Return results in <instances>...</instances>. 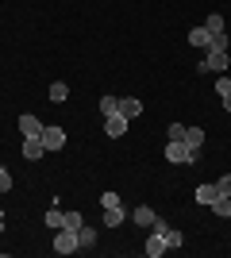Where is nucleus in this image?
<instances>
[{
    "instance_id": "nucleus-1",
    "label": "nucleus",
    "mask_w": 231,
    "mask_h": 258,
    "mask_svg": "<svg viewBox=\"0 0 231 258\" xmlns=\"http://www.w3.org/2000/svg\"><path fill=\"white\" fill-rule=\"evenodd\" d=\"M227 66H231V54L227 50H208V58H204V62H197V70L200 74H227Z\"/></svg>"
},
{
    "instance_id": "nucleus-2",
    "label": "nucleus",
    "mask_w": 231,
    "mask_h": 258,
    "mask_svg": "<svg viewBox=\"0 0 231 258\" xmlns=\"http://www.w3.org/2000/svg\"><path fill=\"white\" fill-rule=\"evenodd\" d=\"M166 162H174V166H189V162H197V151H189L181 139H177V143L170 139V143H166Z\"/></svg>"
},
{
    "instance_id": "nucleus-3",
    "label": "nucleus",
    "mask_w": 231,
    "mask_h": 258,
    "mask_svg": "<svg viewBox=\"0 0 231 258\" xmlns=\"http://www.w3.org/2000/svg\"><path fill=\"white\" fill-rule=\"evenodd\" d=\"M54 250H58V254H73V250H81V243H77V231H69V227L54 231Z\"/></svg>"
},
{
    "instance_id": "nucleus-4",
    "label": "nucleus",
    "mask_w": 231,
    "mask_h": 258,
    "mask_svg": "<svg viewBox=\"0 0 231 258\" xmlns=\"http://www.w3.org/2000/svg\"><path fill=\"white\" fill-rule=\"evenodd\" d=\"M43 147H46V154L62 151V147H66V131L54 127V123H46V127H43Z\"/></svg>"
},
{
    "instance_id": "nucleus-5",
    "label": "nucleus",
    "mask_w": 231,
    "mask_h": 258,
    "mask_svg": "<svg viewBox=\"0 0 231 258\" xmlns=\"http://www.w3.org/2000/svg\"><path fill=\"white\" fill-rule=\"evenodd\" d=\"M43 127H46V123H43L39 116H27V112L20 116V131H23V139H43Z\"/></svg>"
},
{
    "instance_id": "nucleus-6",
    "label": "nucleus",
    "mask_w": 231,
    "mask_h": 258,
    "mask_svg": "<svg viewBox=\"0 0 231 258\" xmlns=\"http://www.w3.org/2000/svg\"><path fill=\"white\" fill-rule=\"evenodd\" d=\"M127 123H131V119H123L120 112H112V116H104V135L120 139V135H127Z\"/></svg>"
},
{
    "instance_id": "nucleus-7",
    "label": "nucleus",
    "mask_w": 231,
    "mask_h": 258,
    "mask_svg": "<svg viewBox=\"0 0 231 258\" xmlns=\"http://www.w3.org/2000/svg\"><path fill=\"white\" fill-rule=\"evenodd\" d=\"M131 220H135V224H139V227H154V220H158V212H154L150 205H139V208H135V212H131Z\"/></svg>"
},
{
    "instance_id": "nucleus-8",
    "label": "nucleus",
    "mask_w": 231,
    "mask_h": 258,
    "mask_svg": "<svg viewBox=\"0 0 231 258\" xmlns=\"http://www.w3.org/2000/svg\"><path fill=\"white\" fill-rule=\"evenodd\" d=\"M43 154H46L43 139H23V158H27V162H39Z\"/></svg>"
},
{
    "instance_id": "nucleus-9",
    "label": "nucleus",
    "mask_w": 231,
    "mask_h": 258,
    "mask_svg": "<svg viewBox=\"0 0 231 258\" xmlns=\"http://www.w3.org/2000/svg\"><path fill=\"white\" fill-rule=\"evenodd\" d=\"M43 224L50 227V231H62V227H66V212H58V201L50 205V212L43 216Z\"/></svg>"
},
{
    "instance_id": "nucleus-10",
    "label": "nucleus",
    "mask_w": 231,
    "mask_h": 258,
    "mask_svg": "<svg viewBox=\"0 0 231 258\" xmlns=\"http://www.w3.org/2000/svg\"><path fill=\"white\" fill-rule=\"evenodd\" d=\"M181 143H185L189 151H197V154H200V147H204V131H200V127H185Z\"/></svg>"
},
{
    "instance_id": "nucleus-11",
    "label": "nucleus",
    "mask_w": 231,
    "mask_h": 258,
    "mask_svg": "<svg viewBox=\"0 0 231 258\" xmlns=\"http://www.w3.org/2000/svg\"><path fill=\"white\" fill-rule=\"evenodd\" d=\"M100 220H104V227H120L123 220H127V212H123V205H116V208H104Z\"/></svg>"
},
{
    "instance_id": "nucleus-12",
    "label": "nucleus",
    "mask_w": 231,
    "mask_h": 258,
    "mask_svg": "<svg viewBox=\"0 0 231 258\" xmlns=\"http://www.w3.org/2000/svg\"><path fill=\"white\" fill-rule=\"evenodd\" d=\"M139 112H143V104H139L135 97H120V116L123 119H135Z\"/></svg>"
},
{
    "instance_id": "nucleus-13",
    "label": "nucleus",
    "mask_w": 231,
    "mask_h": 258,
    "mask_svg": "<svg viewBox=\"0 0 231 258\" xmlns=\"http://www.w3.org/2000/svg\"><path fill=\"white\" fill-rule=\"evenodd\" d=\"M143 250H146V258H158V254H166L170 247H166V239L158 235V231H154V235L146 239V247H143Z\"/></svg>"
},
{
    "instance_id": "nucleus-14",
    "label": "nucleus",
    "mask_w": 231,
    "mask_h": 258,
    "mask_svg": "<svg viewBox=\"0 0 231 258\" xmlns=\"http://www.w3.org/2000/svg\"><path fill=\"white\" fill-rule=\"evenodd\" d=\"M77 243H81V250H89V247H97V227H89V224H81V227H77Z\"/></svg>"
},
{
    "instance_id": "nucleus-15",
    "label": "nucleus",
    "mask_w": 231,
    "mask_h": 258,
    "mask_svg": "<svg viewBox=\"0 0 231 258\" xmlns=\"http://www.w3.org/2000/svg\"><path fill=\"white\" fill-rule=\"evenodd\" d=\"M208 208H212L216 216H220V220H231V197H223V193H220V197H216V201H212Z\"/></svg>"
},
{
    "instance_id": "nucleus-16",
    "label": "nucleus",
    "mask_w": 231,
    "mask_h": 258,
    "mask_svg": "<svg viewBox=\"0 0 231 258\" xmlns=\"http://www.w3.org/2000/svg\"><path fill=\"white\" fill-rule=\"evenodd\" d=\"M112 112H120V97H116V93H104V97H100V116H112Z\"/></svg>"
},
{
    "instance_id": "nucleus-17",
    "label": "nucleus",
    "mask_w": 231,
    "mask_h": 258,
    "mask_svg": "<svg viewBox=\"0 0 231 258\" xmlns=\"http://www.w3.org/2000/svg\"><path fill=\"white\" fill-rule=\"evenodd\" d=\"M216 197H220V189H216V185H197V205H212Z\"/></svg>"
},
{
    "instance_id": "nucleus-18",
    "label": "nucleus",
    "mask_w": 231,
    "mask_h": 258,
    "mask_svg": "<svg viewBox=\"0 0 231 258\" xmlns=\"http://www.w3.org/2000/svg\"><path fill=\"white\" fill-rule=\"evenodd\" d=\"M189 43H193V46H200V50H208V31H204V23L189 31Z\"/></svg>"
},
{
    "instance_id": "nucleus-19",
    "label": "nucleus",
    "mask_w": 231,
    "mask_h": 258,
    "mask_svg": "<svg viewBox=\"0 0 231 258\" xmlns=\"http://www.w3.org/2000/svg\"><path fill=\"white\" fill-rule=\"evenodd\" d=\"M50 100H54V104L69 100V85H66V81H54V85H50Z\"/></svg>"
},
{
    "instance_id": "nucleus-20",
    "label": "nucleus",
    "mask_w": 231,
    "mask_h": 258,
    "mask_svg": "<svg viewBox=\"0 0 231 258\" xmlns=\"http://www.w3.org/2000/svg\"><path fill=\"white\" fill-rule=\"evenodd\" d=\"M204 31H208V35H220V31H223V16H220V12H212V16H208Z\"/></svg>"
},
{
    "instance_id": "nucleus-21",
    "label": "nucleus",
    "mask_w": 231,
    "mask_h": 258,
    "mask_svg": "<svg viewBox=\"0 0 231 258\" xmlns=\"http://www.w3.org/2000/svg\"><path fill=\"white\" fill-rule=\"evenodd\" d=\"M208 50H227V35H208Z\"/></svg>"
},
{
    "instance_id": "nucleus-22",
    "label": "nucleus",
    "mask_w": 231,
    "mask_h": 258,
    "mask_svg": "<svg viewBox=\"0 0 231 258\" xmlns=\"http://www.w3.org/2000/svg\"><path fill=\"white\" fill-rule=\"evenodd\" d=\"M216 93H220V97H227V93H231V77H227V74L216 77Z\"/></svg>"
},
{
    "instance_id": "nucleus-23",
    "label": "nucleus",
    "mask_w": 231,
    "mask_h": 258,
    "mask_svg": "<svg viewBox=\"0 0 231 258\" xmlns=\"http://www.w3.org/2000/svg\"><path fill=\"white\" fill-rule=\"evenodd\" d=\"M81 224H85V216H81V212H66V227H69V231H77Z\"/></svg>"
},
{
    "instance_id": "nucleus-24",
    "label": "nucleus",
    "mask_w": 231,
    "mask_h": 258,
    "mask_svg": "<svg viewBox=\"0 0 231 258\" xmlns=\"http://www.w3.org/2000/svg\"><path fill=\"white\" fill-rule=\"evenodd\" d=\"M166 135H170V139H181V135H185V123H170V127H166Z\"/></svg>"
},
{
    "instance_id": "nucleus-25",
    "label": "nucleus",
    "mask_w": 231,
    "mask_h": 258,
    "mask_svg": "<svg viewBox=\"0 0 231 258\" xmlns=\"http://www.w3.org/2000/svg\"><path fill=\"white\" fill-rule=\"evenodd\" d=\"M8 189H12V170L0 166V193H8Z\"/></svg>"
},
{
    "instance_id": "nucleus-26",
    "label": "nucleus",
    "mask_w": 231,
    "mask_h": 258,
    "mask_svg": "<svg viewBox=\"0 0 231 258\" xmlns=\"http://www.w3.org/2000/svg\"><path fill=\"white\" fill-rule=\"evenodd\" d=\"M216 189H220V193H223V197H231V173H223L220 181H216Z\"/></svg>"
},
{
    "instance_id": "nucleus-27",
    "label": "nucleus",
    "mask_w": 231,
    "mask_h": 258,
    "mask_svg": "<svg viewBox=\"0 0 231 258\" xmlns=\"http://www.w3.org/2000/svg\"><path fill=\"white\" fill-rule=\"evenodd\" d=\"M116 205H120V197H116V193H104V197H100V208H116Z\"/></svg>"
},
{
    "instance_id": "nucleus-28",
    "label": "nucleus",
    "mask_w": 231,
    "mask_h": 258,
    "mask_svg": "<svg viewBox=\"0 0 231 258\" xmlns=\"http://www.w3.org/2000/svg\"><path fill=\"white\" fill-rule=\"evenodd\" d=\"M223 100V112H231V93H227V97H220Z\"/></svg>"
},
{
    "instance_id": "nucleus-29",
    "label": "nucleus",
    "mask_w": 231,
    "mask_h": 258,
    "mask_svg": "<svg viewBox=\"0 0 231 258\" xmlns=\"http://www.w3.org/2000/svg\"><path fill=\"white\" fill-rule=\"evenodd\" d=\"M0 231H4V208H0Z\"/></svg>"
}]
</instances>
